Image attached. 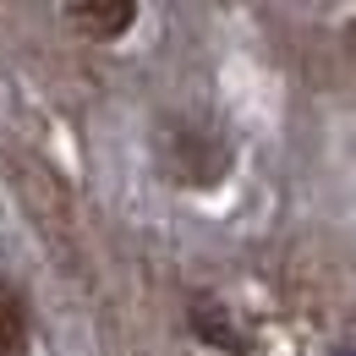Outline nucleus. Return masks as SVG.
Returning a JSON list of instances; mask_svg holds the SVG:
<instances>
[{
  "mask_svg": "<svg viewBox=\"0 0 356 356\" xmlns=\"http://www.w3.org/2000/svg\"><path fill=\"white\" fill-rule=\"evenodd\" d=\"M154 159L186 192H214L236 170V148H230L225 127L197 110H165L154 121Z\"/></svg>",
  "mask_w": 356,
  "mask_h": 356,
  "instance_id": "1",
  "label": "nucleus"
},
{
  "mask_svg": "<svg viewBox=\"0 0 356 356\" xmlns=\"http://www.w3.org/2000/svg\"><path fill=\"white\" fill-rule=\"evenodd\" d=\"M186 323H192V334H197L203 346H214V351H225V356H252L247 329L230 318V307H225L214 291H197V296L186 302Z\"/></svg>",
  "mask_w": 356,
  "mask_h": 356,
  "instance_id": "2",
  "label": "nucleus"
},
{
  "mask_svg": "<svg viewBox=\"0 0 356 356\" xmlns=\"http://www.w3.org/2000/svg\"><path fill=\"white\" fill-rule=\"evenodd\" d=\"M66 22L83 39H121L137 22V0H72L66 6Z\"/></svg>",
  "mask_w": 356,
  "mask_h": 356,
  "instance_id": "3",
  "label": "nucleus"
},
{
  "mask_svg": "<svg viewBox=\"0 0 356 356\" xmlns=\"http://www.w3.org/2000/svg\"><path fill=\"white\" fill-rule=\"evenodd\" d=\"M28 334H33L28 296L11 274H0V356H28Z\"/></svg>",
  "mask_w": 356,
  "mask_h": 356,
  "instance_id": "4",
  "label": "nucleus"
},
{
  "mask_svg": "<svg viewBox=\"0 0 356 356\" xmlns=\"http://www.w3.org/2000/svg\"><path fill=\"white\" fill-rule=\"evenodd\" d=\"M346 44H351V55H356V22H351V33H346Z\"/></svg>",
  "mask_w": 356,
  "mask_h": 356,
  "instance_id": "5",
  "label": "nucleus"
}]
</instances>
